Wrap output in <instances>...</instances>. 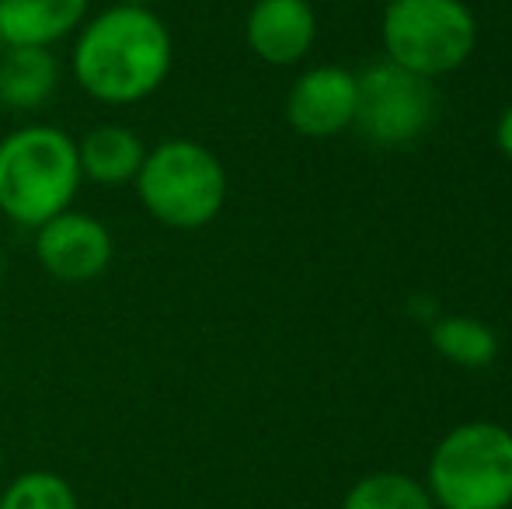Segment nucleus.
I'll use <instances>...</instances> for the list:
<instances>
[{
  "mask_svg": "<svg viewBox=\"0 0 512 509\" xmlns=\"http://www.w3.org/2000/svg\"><path fill=\"white\" fill-rule=\"evenodd\" d=\"M60 67L46 46H7L0 56V105L39 109L53 98Z\"/></svg>",
  "mask_w": 512,
  "mask_h": 509,
  "instance_id": "nucleus-12",
  "label": "nucleus"
},
{
  "mask_svg": "<svg viewBox=\"0 0 512 509\" xmlns=\"http://www.w3.org/2000/svg\"><path fill=\"white\" fill-rule=\"evenodd\" d=\"M147 147L129 126L105 123L95 126L77 140V161H81V175L98 185H126L136 182L143 168Z\"/></svg>",
  "mask_w": 512,
  "mask_h": 509,
  "instance_id": "nucleus-11",
  "label": "nucleus"
},
{
  "mask_svg": "<svg viewBox=\"0 0 512 509\" xmlns=\"http://www.w3.org/2000/svg\"><path fill=\"white\" fill-rule=\"evenodd\" d=\"M244 39L258 60L293 67L314 49L317 14L310 0H255L244 21Z\"/></svg>",
  "mask_w": 512,
  "mask_h": 509,
  "instance_id": "nucleus-9",
  "label": "nucleus"
},
{
  "mask_svg": "<svg viewBox=\"0 0 512 509\" xmlns=\"http://www.w3.org/2000/svg\"><path fill=\"white\" fill-rule=\"evenodd\" d=\"M35 255L60 283H91L108 269L115 245L98 217L63 210L60 217L35 227Z\"/></svg>",
  "mask_w": 512,
  "mask_h": 509,
  "instance_id": "nucleus-7",
  "label": "nucleus"
},
{
  "mask_svg": "<svg viewBox=\"0 0 512 509\" xmlns=\"http://www.w3.org/2000/svg\"><path fill=\"white\" fill-rule=\"evenodd\" d=\"M356 98H359V81L352 70L335 67V63L310 67L290 88L286 119H290V126L300 136L328 140V136L345 133V129L356 123Z\"/></svg>",
  "mask_w": 512,
  "mask_h": 509,
  "instance_id": "nucleus-8",
  "label": "nucleus"
},
{
  "mask_svg": "<svg viewBox=\"0 0 512 509\" xmlns=\"http://www.w3.org/2000/svg\"><path fill=\"white\" fill-rule=\"evenodd\" d=\"M91 0H0L4 46H53L84 25Z\"/></svg>",
  "mask_w": 512,
  "mask_h": 509,
  "instance_id": "nucleus-10",
  "label": "nucleus"
},
{
  "mask_svg": "<svg viewBox=\"0 0 512 509\" xmlns=\"http://www.w3.org/2000/svg\"><path fill=\"white\" fill-rule=\"evenodd\" d=\"M140 203L171 231H199L227 203V171L220 157L196 140H164L147 150L136 175Z\"/></svg>",
  "mask_w": 512,
  "mask_h": 509,
  "instance_id": "nucleus-4",
  "label": "nucleus"
},
{
  "mask_svg": "<svg viewBox=\"0 0 512 509\" xmlns=\"http://www.w3.org/2000/svg\"><path fill=\"white\" fill-rule=\"evenodd\" d=\"M119 4H129V7H147V4H154V0H119Z\"/></svg>",
  "mask_w": 512,
  "mask_h": 509,
  "instance_id": "nucleus-17",
  "label": "nucleus"
},
{
  "mask_svg": "<svg viewBox=\"0 0 512 509\" xmlns=\"http://www.w3.org/2000/svg\"><path fill=\"white\" fill-rule=\"evenodd\" d=\"M0 283H4V248H0Z\"/></svg>",
  "mask_w": 512,
  "mask_h": 509,
  "instance_id": "nucleus-18",
  "label": "nucleus"
},
{
  "mask_svg": "<svg viewBox=\"0 0 512 509\" xmlns=\"http://www.w3.org/2000/svg\"><path fill=\"white\" fill-rule=\"evenodd\" d=\"M356 123L359 133L377 147H408L436 119L432 81L411 74L391 60H380L356 74Z\"/></svg>",
  "mask_w": 512,
  "mask_h": 509,
  "instance_id": "nucleus-6",
  "label": "nucleus"
},
{
  "mask_svg": "<svg viewBox=\"0 0 512 509\" xmlns=\"http://www.w3.org/2000/svg\"><path fill=\"white\" fill-rule=\"evenodd\" d=\"M342 509H436L429 489L401 471H373L359 478L342 499Z\"/></svg>",
  "mask_w": 512,
  "mask_h": 509,
  "instance_id": "nucleus-14",
  "label": "nucleus"
},
{
  "mask_svg": "<svg viewBox=\"0 0 512 509\" xmlns=\"http://www.w3.org/2000/svg\"><path fill=\"white\" fill-rule=\"evenodd\" d=\"M429 342L443 360L467 370H481L499 356V335L485 321L467 314H446L429 328Z\"/></svg>",
  "mask_w": 512,
  "mask_h": 509,
  "instance_id": "nucleus-13",
  "label": "nucleus"
},
{
  "mask_svg": "<svg viewBox=\"0 0 512 509\" xmlns=\"http://www.w3.org/2000/svg\"><path fill=\"white\" fill-rule=\"evenodd\" d=\"M0 509H81L74 485L56 471H25L4 492Z\"/></svg>",
  "mask_w": 512,
  "mask_h": 509,
  "instance_id": "nucleus-15",
  "label": "nucleus"
},
{
  "mask_svg": "<svg viewBox=\"0 0 512 509\" xmlns=\"http://www.w3.org/2000/svg\"><path fill=\"white\" fill-rule=\"evenodd\" d=\"M425 489L436 509H509L512 433L488 419L450 429L429 457Z\"/></svg>",
  "mask_w": 512,
  "mask_h": 509,
  "instance_id": "nucleus-3",
  "label": "nucleus"
},
{
  "mask_svg": "<svg viewBox=\"0 0 512 509\" xmlns=\"http://www.w3.org/2000/svg\"><path fill=\"white\" fill-rule=\"evenodd\" d=\"M495 143L506 154V161H512V105L499 116V123H495Z\"/></svg>",
  "mask_w": 512,
  "mask_h": 509,
  "instance_id": "nucleus-16",
  "label": "nucleus"
},
{
  "mask_svg": "<svg viewBox=\"0 0 512 509\" xmlns=\"http://www.w3.org/2000/svg\"><path fill=\"white\" fill-rule=\"evenodd\" d=\"M384 4H391V0H384Z\"/></svg>",
  "mask_w": 512,
  "mask_h": 509,
  "instance_id": "nucleus-19",
  "label": "nucleus"
},
{
  "mask_svg": "<svg viewBox=\"0 0 512 509\" xmlns=\"http://www.w3.org/2000/svg\"><path fill=\"white\" fill-rule=\"evenodd\" d=\"M77 140L56 126H21L0 140V213L18 227H42L70 210L81 185Z\"/></svg>",
  "mask_w": 512,
  "mask_h": 509,
  "instance_id": "nucleus-2",
  "label": "nucleus"
},
{
  "mask_svg": "<svg viewBox=\"0 0 512 509\" xmlns=\"http://www.w3.org/2000/svg\"><path fill=\"white\" fill-rule=\"evenodd\" d=\"M380 39L387 60L436 81L471 60L478 21L464 0H391L380 18Z\"/></svg>",
  "mask_w": 512,
  "mask_h": 509,
  "instance_id": "nucleus-5",
  "label": "nucleus"
},
{
  "mask_svg": "<svg viewBox=\"0 0 512 509\" xmlns=\"http://www.w3.org/2000/svg\"><path fill=\"white\" fill-rule=\"evenodd\" d=\"M74 77L105 105L150 98L171 74V32L150 7L115 4L77 28Z\"/></svg>",
  "mask_w": 512,
  "mask_h": 509,
  "instance_id": "nucleus-1",
  "label": "nucleus"
}]
</instances>
